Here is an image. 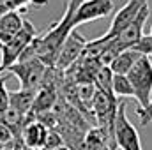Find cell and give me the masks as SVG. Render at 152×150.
Segmentation results:
<instances>
[{
    "mask_svg": "<svg viewBox=\"0 0 152 150\" xmlns=\"http://www.w3.org/2000/svg\"><path fill=\"white\" fill-rule=\"evenodd\" d=\"M46 71H48V66L42 64L39 58L21 60L7 67V73L16 76L20 79V88H25V90H39L42 87Z\"/></svg>",
    "mask_w": 152,
    "mask_h": 150,
    "instance_id": "3",
    "label": "cell"
},
{
    "mask_svg": "<svg viewBox=\"0 0 152 150\" xmlns=\"http://www.w3.org/2000/svg\"><path fill=\"white\" fill-rule=\"evenodd\" d=\"M99 150H117V145H106V147H103Z\"/></svg>",
    "mask_w": 152,
    "mask_h": 150,
    "instance_id": "19",
    "label": "cell"
},
{
    "mask_svg": "<svg viewBox=\"0 0 152 150\" xmlns=\"http://www.w3.org/2000/svg\"><path fill=\"white\" fill-rule=\"evenodd\" d=\"M113 141L120 150H142V141L136 127L126 115V101L118 103L113 122Z\"/></svg>",
    "mask_w": 152,
    "mask_h": 150,
    "instance_id": "4",
    "label": "cell"
},
{
    "mask_svg": "<svg viewBox=\"0 0 152 150\" xmlns=\"http://www.w3.org/2000/svg\"><path fill=\"white\" fill-rule=\"evenodd\" d=\"M34 37H37V30L28 20H25L21 30L0 46V74L7 71L9 66L18 62V58L27 50V46L34 41Z\"/></svg>",
    "mask_w": 152,
    "mask_h": 150,
    "instance_id": "2",
    "label": "cell"
},
{
    "mask_svg": "<svg viewBox=\"0 0 152 150\" xmlns=\"http://www.w3.org/2000/svg\"><path fill=\"white\" fill-rule=\"evenodd\" d=\"M87 44V39L83 37L81 34H78V30L73 28L69 32V36L66 37L60 51H58V57H57V62H55V67L58 71H64L71 66H75L76 62L80 60L81 53H83V48Z\"/></svg>",
    "mask_w": 152,
    "mask_h": 150,
    "instance_id": "6",
    "label": "cell"
},
{
    "mask_svg": "<svg viewBox=\"0 0 152 150\" xmlns=\"http://www.w3.org/2000/svg\"><path fill=\"white\" fill-rule=\"evenodd\" d=\"M12 140H14L12 131L5 125V122H4L2 117H0V145H7V143H11Z\"/></svg>",
    "mask_w": 152,
    "mask_h": 150,
    "instance_id": "17",
    "label": "cell"
},
{
    "mask_svg": "<svg viewBox=\"0 0 152 150\" xmlns=\"http://www.w3.org/2000/svg\"><path fill=\"white\" fill-rule=\"evenodd\" d=\"M126 76L133 85L138 108H147L152 97V58L147 55H142Z\"/></svg>",
    "mask_w": 152,
    "mask_h": 150,
    "instance_id": "1",
    "label": "cell"
},
{
    "mask_svg": "<svg viewBox=\"0 0 152 150\" xmlns=\"http://www.w3.org/2000/svg\"><path fill=\"white\" fill-rule=\"evenodd\" d=\"M64 145H66V143H64L60 133H58L57 129H50V131H48V136H46V143H44L42 149H58V147H64Z\"/></svg>",
    "mask_w": 152,
    "mask_h": 150,
    "instance_id": "13",
    "label": "cell"
},
{
    "mask_svg": "<svg viewBox=\"0 0 152 150\" xmlns=\"http://www.w3.org/2000/svg\"><path fill=\"white\" fill-rule=\"evenodd\" d=\"M149 36H151V37H152V27H151V34H149Z\"/></svg>",
    "mask_w": 152,
    "mask_h": 150,
    "instance_id": "21",
    "label": "cell"
},
{
    "mask_svg": "<svg viewBox=\"0 0 152 150\" xmlns=\"http://www.w3.org/2000/svg\"><path fill=\"white\" fill-rule=\"evenodd\" d=\"M134 51H138L140 55H147V57H152V37L151 36H142V39L131 48Z\"/></svg>",
    "mask_w": 152,
    "mask_h": 150,
    "instance_id": "14",
    "label": "cell"
},
{
    "mask_svg": "<svg viewBox=\"0 0 152 150\" xmlns=\"http://www.w3.org/2000/svg\"><path fill=\"white\" fill-rule=\"evenodd\" d=\"M7 11H12V9H11V7H9L5 2H0V16H4Z\"/></svg>",
    "mask_w": 152,
    "mask_h": 150,
    "instance_id": "18",
    "label": "cell"
},
{
    "mask_svg": "<svg viewBox=\"0 0 152 150\" xmlns=\"http://www.w3.org/2000/svg\"><path fill=\"white\" fill-rule=\"evenodd\" d=\"M147 4H149V0H127V2L115 12L113 20H112V25H110L108 32L103 36V39L110 41V39H113L117 34H120V32L138 16V12L142 11V7H145Z\"/></svg>",
    "mask_w": 152,
    "mask_h": 150,
    "instance_id": "7",
    "label": "cell"
},
{
    "mask_svg": "<svg viewBox=\"0 0 152 150\" xmlns=\"http://www.w3.org/2000/svg\"><path fill=\"white\" fill-rule=\"evenodd\" d=\"M42 150H71V149L64 145V147H58V149H42Z\"/></svg>",
    "mask_w": 152,
    "mask_h": 150,
    "instance_id": "20",
    "label": "cell"
},
{
    "mask_svg": "<svg viewBox=\"0 0 152 150\" xmlns=\"http://www.w3.org/2000/svg\"><path fill=\"white\" fill-rule=\"evenodd\" d=\"M140 57H142V55H140L138 51H134V50H126V51H122V53H118V55L115 57L113 60L108 64V67L112 69L113 74H127V71L134 66V62H136Z\"/></svg>",
    "mask_w": 152,
    "mask_h": 150,
    "instance_id": "11",
    "label": "cell"
},
{
    "mask_svg": "<svg viewBox=\"0 0 152 150\" xmlns=\"http://www.w3.org/2000/svg\"><path fill=\"white\" fill-rule=\"evenodd\" d=\"M50 127H46L41 120H37L36 117H30L27 120V124L23 125L21 131V140L23 143L32 150H41L46 143V136H48Z\"/></svg>",
    "mask_w": 152,
    "mask_h": 150,
    "instance_id": "8",
    "label": "cell"
},
{
    "mask_svg": "<svg viewBox=\"0 0 152 150\" xmlns=\"http://www.w3.org/2000/svg\"><path fill=\"white\" fill-rule=\"evenodd\" d=\"M136 115H138L142 125H149L151 124L152 122V97H151V103L147 104V108H136Z\"/></svg>",
    "mask_w": 152,
    "mask_h": 150,
    "instance_id": "16",
    "label": "cell"
},
{
    "mask_svg": "<svg viewBox=\"0 0 152 150\" xmlns=\"http://www.w3.org/2000/svg\"><path fill=\"white\" fill-rule=\"evenodd\" d=\"M113 12V0H81L73 16V28L78 25L106 18Z\"/></svg>",
    "mask_w": 152,
    "mask_h": 150,
    "instance_id": "5",
    "label": "cell"
},
{
    "mask_svg": "<svg viewBox=\"0 0 152 150\" xmlns=\"http://www.w3.org/2000/svg\"><path fill=\"white\" fill-rule=\"evenodd\" d=\"M112 92L115 97H122V99H134V90L131 81L127 79L126 74H113L112 79Z\"/></svg>",
    "mask_w": 152,
    "mask_h": 150,
    "instance_id": "12",
    "label": "cell"
},
{
    "mask_svg": "<svg viewBox=\"0 0 152 150\" xmlns=\"http://www.w3.org/2000/svg\"><path fill=\"white\" fill-rule=\"evenodd\" d=\"M9 108V90L5 87V78L0 74V115Z\"/></svg>",
    "mask_w": 152,
    "mask_h": 150,
    "instance_id": "15",
    "label": "cell"
},
{
    "mask_svg": "<svg viewBox=\"0 0 152 150\" xmlns=\"http://www.w3.org/2000/svg\"><path fill=\"white\" fill-rule=\"evenodd\" d=\"M23 21L25 20L20 11H7L4 16H0V46L21 30Z\"/></svg>",
    "mask_w": 152,
    "mask_h": 150,
    "instance_id": "9",
    "label": "cell"
},
{
    "mask_svg": "<svg viewBox=\"0 0 152 150\" xmlns=\"http://www.w3.org/2000/svg\"><path fill=\"white\" fill-rule=\"evenodd\" d=\"M36 92L37 90H25V88L9 92V106L14 108L16 111H20L21 115H25V117H30Z\"/></svg>",
    "mask_w": 152,
    "mask_h": 150,
    "instance_id": "10",
    "label": "cell"
}]
</instances>
